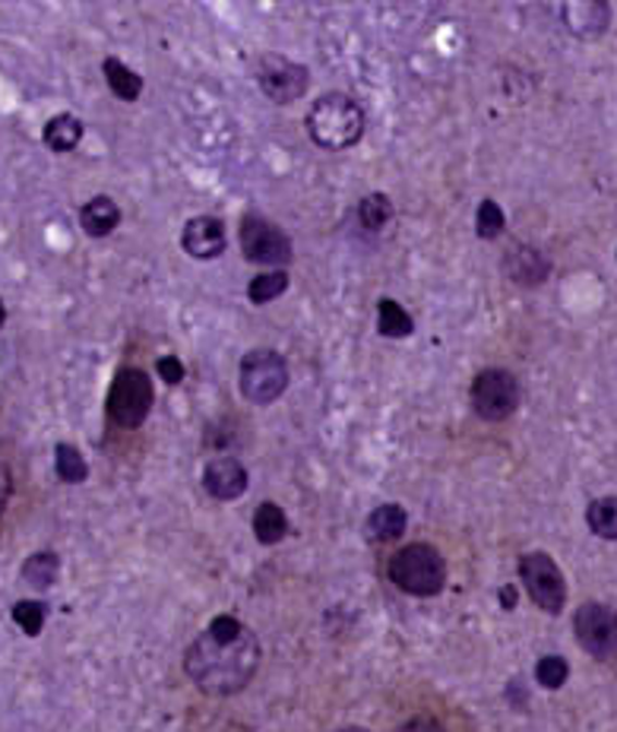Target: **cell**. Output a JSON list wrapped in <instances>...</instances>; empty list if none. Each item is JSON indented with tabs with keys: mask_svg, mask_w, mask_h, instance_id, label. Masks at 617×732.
I'll use <instances>...</instances> for the list:
<instances>
[{
	"mask_svg": "<svg viewBox=\"0 0 617 732\" xmlns=\"http://www.w3.org/2000/svg\"><path fill=\"white\" fill-rule=\"evenodd\" d=\"M261 665V640L234 615H216L184 653V669L209 698H228L251 685Z\"/></svg>",
	"mask_w": 617,
	"mask_h": 732,
	"instance_id": "1",
	"label": "cell"
},
{
	"mask_svg": "<svg viewBox=\"0 0 617 732\" xmlns=\"http://www.w3.org/2000/svg\"><path fill=\"white\" fill-rule=\"evenodd\" d=\"M307 133L324 149H349L364 136V111L346 93H326L307 111Z\"/></svg>",
	"mask_w": 617,
	"mask_h": 732,
	"instance_id": "2",
	"label": "cell"
},
{
	"mask_svg": "<svg viewBox=\"0 0 617 732\" xmlns=\"http://www.w3.org/2000/svg\"><path fill=\"white\" fill-rule=\"evenodd\" d=\"M390 580L409 597H437L447 584V562L444 555L427 545V542H412L402 545L390 559Z\"/></svg>",
	"mask_w": 617,
	"mask_h": 732,
	"instance_id": "3",
	"label": "cell"
},
{
	"mask_svg": "<svg viewBox=\"0 0 617 732\" xmlns=\"http://www.w3.org/2000/svg\"><path fill=\"white\" fill-rule=\"evenodd\" d=\"M156 403L153 381L143 368H121L108 391V419L118 429H140Z\"/></svg>",
	"mask_w": 617,
	"mask_h": 732,
	"instance_id": "4",
	"label": "cell"
},
{
	"mask_svg": "<svg viewBox=\"0 0 617 732\" xmlns=\"http://www.w3.org/2000/svg\"><path fill=\"white\" fill-rule=\"evenodd\" d=\"M289 387V362L276 349H251L238 368V391L254 406H269Z\"/></svg>",
	"mask_w": 617,
	"mask_h": 732,
	"instance_id": "5",
	"label": "cell"
},
{
	"mask_svg": "<svg viewBox=\"0 0 617 732\" xmlns=\"http://www.w3.org/2000/svg\"><path fill=\"white\" fill-rule=\"evenodd\" d=\"M472 409L485 422H504L520 409V381L507 368H485L472 381Z\"/></svg>",
	"mask_w": 617,
	"mask_h": 732,
	"instance_id": "6",
	"label": "cell"
},
{
	"mask_svg": "<svg viewBox=\"0 0 617 732\" xmlns=\"http://www.w3.org/2000/svg\"><path fill=\"white\" fill-rule=\"evenodd\" d=\"M241 251L251 264L276 269L292 264V238L261 213H247L241 219Z\"/></svg>",
	"mask_w": 617,
	"mask_h": 732,
	"instance_id": "7",
	"label": "cell"
},
{
	"mask_svg": "<svg viewBox=\"0 0 617 732\" xmlns=\"http://www.w3.org/2000/svg\"><path fill=\"white\" fill-rule=\"evenodd\" d=\"M254 73H257V86H261L263 96L269 101H276V105H292L311 86L307 67L298 64L292 58H286V55H279V51L261 55Z\"/></svg>",
	"mask_w": 617,
	"mask_h": 732,
	"instance_id": "8",
	"label": "cell"
},
{
	"mask_svg": "<svg viewBox=\"0 0 617 732\" xmlns=\"http://www.w3.org/2000/svg\"><path fill=\"white\" fill-rule=\"evenodd\" d=\"M520 577L525 593L539 609H545L548 615H560L564 602H567V580L560 574V567L552 555L545 552H529L520 559Z\"/></svg>",
	"mask_w": 617,
	"mask_h": 732,
	"instance_id": "9",
	"label": "cell"
},
{
	"mask_svg": "<svg viewBox=\"0 0 617 732\" xmlns=\"http://www.w3.org/2000/svg\"><path fill=\"white\" fill-rule=\"evenodd\" d=\"M573 632L589 657L615 660L617 657V612L605 602H583L573 615Z\"/></svg>",
	"mask_w": 617,
	"mask_h": 732,
	"instance_id": "10",
	"label": "cell"
},
{
	"mask_svg": "<svg viewBox=\"0 0 617 732\" xmlns=\"http://www.w3.org/2000/svg\"><path fill=\"white\" fill-rule=\"evenodd\" d=\"M181 248L194 261H213L228 248L226 223L219 216H196L181 232Z\"/></svg>",
	"mask_w": 617,
	"mask_h": 732,
	"instance_id": "11",
	"label": "cell"
},
{
	"mask_svg": "<svg viewBox=\"0 0 617 732\" xmlns=\"http://www.w3.org/2000/svg\"><path fill=\"white\" fill-rule=\"evenodd\" d=\"M203 489L219 501H234L247 492V469L234 457H219L203 469Z\"/></svg>",
	"mask_w": 617,
	"mask_h": 732,
	"instance_id": "12",
	"label": "cell"
},
{
	"mask_svg": "<svg viewBox=\"0 0 617 732\" xmlns=\"http://www.w3.org/2000/svg\"><path fill=\"white\" fill-rule=\"evenodd\" d=\"M121 226V206L111 197L98 194V197L86 200L80 209V229L89 238H108Z\"/></svg>",
	"mask_w": 617,
	"mask_h": 732,
	"instance_id": "13",
	"label": "cell"
},
{
	"mask_svg": "<svg viewBox=\"0 0 617 732\" xmlns=\"http://www.w3.org/2000/svg\"><path fill=\"white\" fill-rule=\"evenodd\" d=\"M612 20V10L608 3H564V23L570 26L573 35H583V38H598L605 33Z\"/></svg>",
	"mask_w": 617,
	"mask_h": 732,
	"instance_id": "14",
	"label": "cell"
},
{
	"mask_svg": "<svg viewBox=\"0 0 617 732\" xmlns=\"http://www.w3.org/2000/svg\"><path fill=\"white\" fill-rule=\"evenodd\" d=\"M552 266H548V257L539 254L535 248H513L507 254V276L520 286H539L542 279H548Z\"/></svg>",
	"mask_w": 617,
	"mask_h": 732,
	"instance_id": "15",
	"label": "cell"
},
{
	"mask_svg": "<svg viewBox=\"0 0 617 732\" xmlns=\"http://www.w3.org/2000/svg\"><path fill=\"white\" fill-rule=\"evenodd\" d=\"M83 121L73 115V111H61V115H55L48 124H45V131H41V140H45V146L51 149V153H70V149H76L80 143H83Z\"/></svg>",
	"mask_w": 617,
	"mask_h": 732,
	"instance_id": "16",
	"label": "cell"
},
{
	"mask_svg": "<svg viewBox=\"0 0 617 732\" xmlns=\"http://www.w3.org/2000/svg\"><path fill=\"white\" fill-rule=\"evenodd\" d=\"M101 73H105V80H108V89H111L118 99L121 101L140 99V93H143V76L133 73L124 61H118V58H105V61H101Z\"/></svg>",
	"mask_w": 617,
	"mask_h": 732,
	"instance_id": "17",
	"label": "cell"
},
{
	"mask_svg": "<svg viewBox=\"0 0 617 732\" xmlns=\"http://www.w3.org/2000/svg\"><path fill=\"white\" fill-rule=\"evenodd\" d=\"M254 536L261 539L263 545H276L289 536V517L279 504L273 501H263L261 507L254 511Z\"/></svg>",
	"mask_w": 617,
	"mask_h": 732,
	"instance_id": "18",
	"label": "cell"
},
{
	"mask_svg": "<svg viewBox=\"0 0 617 732\" xmlns=\"http://www.w3.org/2000/svg\"><path fill=\"white\" fill-rule=\"evenodd\" d=\"M409 527V517L399 504H380L371 517H367V536L377 542H392L399 539Z\"/></svg>",
	"mask_w": 617,
	"mask_h": 732,
	"instance_id": "19",
	"label": "cell"
},
{
	"mask_svg": "<svg viewBox=\"0 0 617 732\" xmlns=\"http://www.w3.org/2000/svg\"><path fill=\"white\" fill-rule=\"evenodd\" d=\"M377 333L387 339H406L415 333V321L399 301L380 299L377 301Z\"/></svg>",
	"mask_w": 617,
	"mask_h": 732,
	"instance_id": "20",
	"label": "cell"
},
{
	"mask_svg": "<svg viewBox=\"0 0 617 732\" xmlns=\"http://www.w3.org/2000/svg\"><path fill=\"white\" fill-rule=\"evenodd\" d=\"M58 574H61V559H58L55 552H35V555H29V559L23 562V580H26L33 590H48V587H55Z\"/></svg>",
	"mask_w": 617,
	"mask_h": 732,
	"instance_id": "21",
	"label": "cell"
},
{
	"mask_svg": "<svg viewBox=\"0 0 617 732\" xmlns=\"http://www.w3.org/2000/svg\"><path fill=\"white\" fill-rule=\"evenodd\" d=\"M358 223L371 235L384 232L392 223V200L387 194H367L358 203Z\"/></svg>",
	"mask_w": 617,
	"mask_h": 732,
	"instance_id": "22",
	"label": "cell"
},
{
	"mask_svg": "<svg viewBox=\"0 0 617 732\" xmlns=\"http://www.w3.org/2000/svg\"><path fill=\"white\" fill-rule=\"evenodd\" d=\"M585 524H589V530L595 532L598 539L617 542V499L615 495L592 501V504L585 507Z\"/></svg>",
	"mask_w": 617,
	"mask_h": 732,
	"instance_id": "23",
	"label": "cell"
},
{
	"mask_svg": "<svg viewBox=\"0 0 617 732\" xmlns=\"http://www.w3.org/2000/svg\"><path fill=\"white\" fill-rule=\"evenodd\" d=\"M55 469H58V479L66 485H83L86 476H89V466L83 460V454L73 447V444H58L55 447Z\"/></svg>",
	"mask_w": 617,
	"mask_h": 732,
	"instance_id": "24",
	"label": "cell"
},
{
	"mask_svg": "<svg viewBox=\"0 0 617 732\" xmlns=\"http://www.w3.org/2000/svg\"><path fill=\"white\" fill-rule=\"evenodd\" d=\"M286 289H289V273L286 269H266V273L251 279L247 299L254 301V304H266V301L286 296Z\"/></svg>",
	"mask_w": 617,
	"mask_h": 732,
	"instance_id": "25",
	"label": "cell"
},
{
	"mask_svg": "<svg viewBox=\"0 0 617 732\" xmlns=\"http://www.w3.org/2000/svg\"><path fill=\"white\" fill-rule=\"evenodd\" d=\"M10 615H13V622L23 628L26 637H38V634L45 632L48 609H45V602H38V599H20V602H13Z\"/></svg>",
	"mask_w": 617,
	"mask_h": 732,
	"instance_id": "26",
	"label": "cell"
},
{
	"mask_svg": "<svg viewBox=\"0 0 617 732\" xmlns=\"http://www.w3.org/2000/svg\"><path fill=\"white\" fill-rule=\"evenodd\" d=\"M504 226H507V216H504V209H500V203L497 200H482L479 203V213H475V232L479 238H497V235L504 232Z\"/></svg>",
	"mask_w": 617,
	"mask_h": 732,
	"instance_id": "27",
	"label": "cell"
},
{
	"mask_svg": "<svg viewBox=\"0 0 617 732\" xmlns=\"http://www.w3.org/2000/svg\"><path fill=\"white\" fill-rule=\"evenodd\" d=\"M567 675H570V665H567L564 657H542L539 665H535V679H539V685L548 688V692L564 688Z\"/></svg>",
	"mask_w": 617,
	"mask_h": 732,
	"instance_id": "28",
	"label": "cell"
},
{
	"mask_svg": "<svg viewBox=\"0 0 617 732\" xmlns=\"http://www.w3.org/2000/svg\"><path fill=\"white\" fill-rule=\"evenodd\" d=\"M156 368H159V377H162L165 384H171V387H178L181 381H184V362L178 359V356H162L159 362H156Z\"/></svg>",
	"mask_w": 617,
	"mask_h": 732,
	"instance_id": "29",
	"label": "cell"
},
{
	"mask_svg": "<svg viewBox=\"0 0 617 732\" xmlns=\"http://www.w3.org/2000/svg\"><path fill=\"white\" fill-rule=\"evenodd\" d=\"M399 732H444L434 720H427V717H419V720H412V723H406Z\"/></svg>",
	"mask_w": 617,
	"mask_h": 732,
	"instance_id": "30",
	"label": "cell"
},
{
	"mask_svg": "<svg viewBox=\"0 0 617 732\" xmlns=\"http://www.w3.org/2000/svg\"><path fill=\"white\" fill-rule=\"evenodd\" d=\"M500 602H504V609H513L517 605V587H500Z\"/></svg>",
	"mask_w": 617,
	"mask_h": 732,
	"instance_id": "31",
	"label": "cell"
},
{
	"mask_svg": "<svg viewBox=\"0 0 617 732\" xmlns=\"http://www.w3.org/2000/svg\"><path fill=\"white\" fill-rule=\"evenodd\" d=\"M7 324V308H3V301H0V327Z\"/></svg>",
	"mask_w": 617,
	"mask_h": 732,
	"instance_id": "32",
	"label": "cell"
},
{
	"mask_svg": "<svg viewBox=\"0 0 617 732\" xmlns=\"http://www.w3.org/2000/svg\"><path fill=\"white\" fill-rule=\"evenodd\" d=\"M339 732H367V730H358V727H349V730H339Z\"/></svg>",
	"mask_w": 617,
	"mask_h": 732,
	"instance_id": "33",
	"label": "cell"
}]
</instances>
